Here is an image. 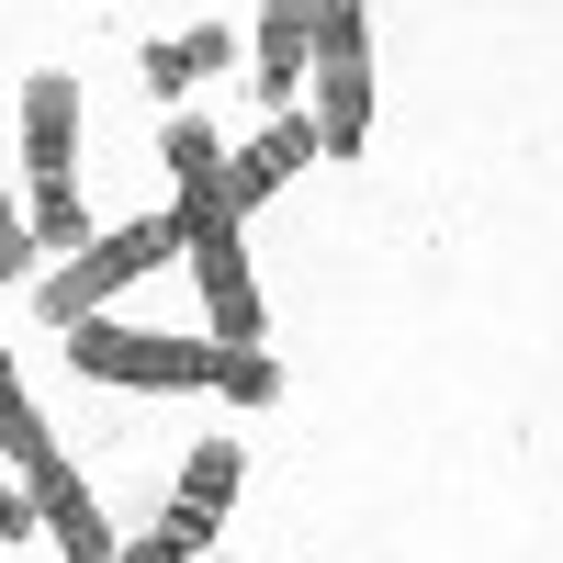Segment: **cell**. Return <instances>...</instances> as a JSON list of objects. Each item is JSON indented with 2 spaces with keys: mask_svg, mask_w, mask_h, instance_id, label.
<instances>
[{
  "mask_svg": "<svg viewBox=\"0 0 563 563\" xmlns=\"http://www.w3.org/2000/svg\"><path fill=\"white\" fill-rule=\"evenodd\" d=\"M169 180H180V260L203 282V316H214V350H260V271H249V214L225 203V147L203 113H169Z\"/></svg>",
  "mask_w": 563,
  "mask_h": 563,
  "instance_id": "1",
  "label": "cell"
},
{
  "mask_svg": "<svg viewBox=\"0 0 563 563\" xmlns=\"http://www.w3.org/2000/svg\"><path fill=\"white\" fill-rule=\"evenodd\" d=\"M305 90H316V158H361L372 147V23L361 0H316L305 23Z\"/></svg>",
  "mask_w": 563,
  "mask_h": 563,
  "instance_id": "2",
  "label": "cell"
},
{
  "mask_svg": "<svg viewBox=\"0 0 563 563\" xmlns=\"http://www.w3.org/2000/svg\"><path fill=\"white\" fill-rule=\"evenodd\" d=\"M68 361H79V384H124V395H214V372H225L214 339L113 327V316H79V327H68Z\"/></svg>",
  "mask_w": 563,
  "mask_h": 563,
  "instance_id": "3",
  "label": "cell"
},
{
  "mask_svg": "<svg viewBox=\"0 0 563 563\" xmlns=\"http://www.w3.org/2000/svg\"><path fill=\"white\" fill-rule=\"evenodd\" d=\"M158 260H180V225H169V214H135V225H113V238H79L57 271L34 282V305L57 316V327H79V316H102L124 282H147Z\"/></svg>",
  "mask_w": 563,
  "mask_h": 563,
  "instance_id": "4",
  "label": "cell"
},
{
  "mask_svg": "<svg viewBox=\"0 0 563 563\" xmlns=\"http://www.w3.org/2000/svg\"><path fill=\"white\" fill-rule=\"evenodd\" d=\"M23 169H34V192L45 180H79V79L68 68L23 79Z\"/></svg>",
  "mask_w": 563,
  "mask_h": 563,
  "instance_id": "5",
  "label": "cell"
},
{
  "mask_svg": "<svg viewBox=\"0 0 563 563\" xmlns=\"http://www.w3.org/2000/svg\"><path fill=\"white\" fill-rule=\"evenodd\" d=\"M305 158H316V124H305V113H271L249 147H225V203H238V214H260V203H271Z\"/></svg>",
  "mask_w": 563,
  "mask_h": 563,
  "instance_id": "6",
  "label": "cell"
},
{
  "mask_svg": "<svg viewBox=\"0 0 563 563\" xmlns=\"http://www.w3.org/2000/svg\"><path fill=\"white\" fill-rule=\"evenodd\" d=\"M23 496H34V530L57 541L68 563H113V530H102V496H90L68 462H45V474H23Z\"/></svg>",
  "mask_w": 563,
  "mask_h": 563,
  "instance_id": "7",
  "label": "cell"
},
{
  "mask_svg": "<svg viewBox=\"0 0 563 563\" xmlns=\"http://www.w3.org/2000/svg\"><path fill=\"white\" fill-rule=\"evenodd\" d=\"M305 23H316V0H260V102L305 90Z\"/></svg>",
  "mask_w": 563,
  "mask_h": 563,
  "instance_id": "8",
  "label": "cell"
},
{
  "mask_svg": "<svg viewBox=\"0 0 563 563\" xmlns=\"http://www.w3.org/2000/svg\"><path fill=\"white\" fill-rule=\"evenodd\" d=\"M0 462H12V474H45V462H68V451H57V429L34 417L23 372H12V339H0Z\"/></svg>",
  "mask_w": 563,
  "mask_h": 563,
  "instance_id": "9",
  "label": "cell"
},
{
  "mask_svg": "<svg viewBox=\"0 0 563 563\" xmlns=\"http://www.w3.org/2000/svg\"><path fill=\"white\" fill-rule=\"evenodd\" d=\"M238 485H249V451H238V440H203L192 462H180V496H169V507H192V519H214V530H225Z\"/></svg>",
  "mask_w": 563,
  "mask_h": 563,
  "instance_id": "10",
  "label": "cell"
},
{
  "mask_svg": "<svg viewBox=\"0 0 563 563\" xmlns=\"http://www.w3.org/2000/svg\"><path fill=\"white\" fill-rule=\"evenodd\" d=\"M225 57H238V34H225V23L180 34V45H147V90H158V102H180V90H192L203 68H225Z\"/></svg>",
  "mask_w": 563,
  "mask_h": 563,
  "instance_id": "11",
  "label": "cell"
},
{
  "mask_svg": "<svg viewBox=\"0 0 563 563\" xmlns=\"http://www.w3.org/2000/svg\"><path fill=\"white\" fill-rule=\"evenodd\" d=\"M203 552H214V519H192V507H158L147 541H124L113 563H203Z\"/></svg>",
  "mask_w": 563,
  "mask_h": 563,
  "instance_id": "12",
  "label": "cell"
},
{
  "mask_svg": "<svg viewBox=\"0 0 563 563\" xmlns=\"http://www.w3.org/2000/svg\"><path fill=\"white\" fill-rule=\"evenodd\" d=\"M214 395H225V406H282V361H271V339H260V350H225Z\"/></svg>",
  "mask_w": 563,
  "mask_h": 563,
  "instance_id": "13",
  "label": "cell"
},
{
  "mask_svg": "<svg viewBox=\"0 0 563 563\" xmlns=\"http://www.w3.org/2000/svg\"><path fill=\"white\" fill-rule=\"evenodd\" d=\"M0 271H34V238H23V203L0 192Z\"/></svg>",
  "mask_w": 563,
  "mask_h": 563,
  "instance_id": "14",
  "label": "cell"
},
{
  "mask_svg": "<svg viewBox=\"0 0 563 563\" xmlns=\"http://www.w3.org/2000/svg\"><path fill=\"white\" fill-rule=\"evenodd\" d=\"M23 530H34V496H23V485H0V541H23Z\"/></svg>",
  "mask_w": 563,
  "mask_h": 563,
  "instance_id": "15",
  "label": "cell"
},
{
  "mask_svg": "<svg viewBox=\"0 0 563 563\" xmlns=\"http://www.w3.org/2000/svg\"><path fill=\"white\" fill-rule=\"evenodd\" d=\"M361 12H372V0H361Z\"/></svg>",
  "mask_w": 563,
  "mask_h": 563,
  "instance_id": "16",
  "label": "cell"
}]
</instances>
